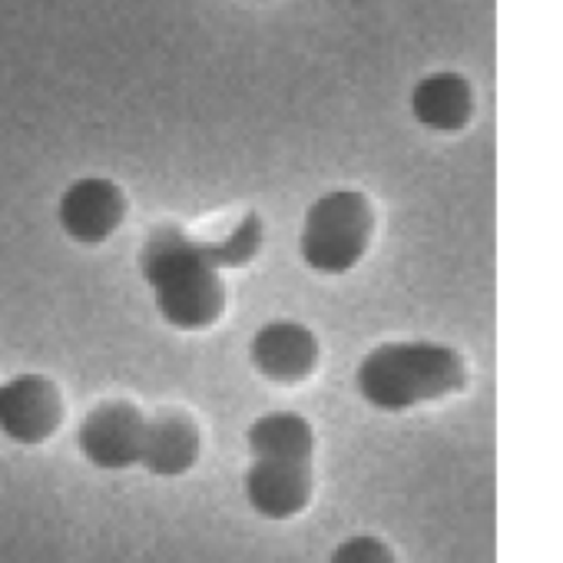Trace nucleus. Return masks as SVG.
<instances>
[{"mask_svg": "<svg viewBox=\"0 0 563 563\" xmlns=\"http://www.w3.org/2000/svg\"><path fill=\"white\" fill-rule=\"evenodd\" d=\"M199 461V434L189 418L183 415H159L146 418L140 464L156 477H179L192 471Z\"/></svg>", "mask_w": 563, "mask_h": 563, "instance_id": "9d476101", "label": "nucleus"}, {"mask_svg": "<svg viewBox=\"0 0 563 563\" xmlns=\"http://www.w3.org/2000/svg\"><path fill=\"white\" fill-rule=\"evenodd\" d=\"M249 355L262 378L278 385H299L319 365V339L312 329L292 319H278V322H265L255 332Z\"/></svg>", "mask_w": 563, "mask_h": 563, "instance_id": "0eeeda50", "label": "nucleus"}, {"mask_svg": "<svg viewBox=\"0 0 563 563\" xmlns=\"http://www.w3.org/2000/svg\"><path fill=\"white\" fill-rule=\"evenodd\" d=\"M474 87L457 70H434L411 90V113L431 133H461L474 120Z\"/></svg>", "mask_w": 563, "mask_h": 563, "instance_id": "1a4fd4ad", "label": "nucleus"}, {"mask_svg": "<svg viewBox=\"0 0 563 563\" xmlns=\"http://www.w3.org/2000/svg\"><path fill=\"white\" fill-rule=\"evenodd\" d=\"M262 249V219L255 212H249L222 242H209V258L216 262V268H239L245 262H252Z\"/></svg>", "mask_w": 563, "mask_h": 563, "instance_id": "f8f14e48", "label": "nucleus"}, {"mask_svg": "<svg viewBox=\"0 0 563 563\" xmlns=\"http://www.w3.org/2000/svg\"><path fill=\"white\" fill-rule=\"evenodd\" d=\"M355 385L372 408L398 415L461 391L467 365L441 342H388L362 358Z\"/></svg>", "mask_w": 563, "mask_h": 563, "instance_id": "f03ea898", "label": "nucleus"}, {"mask_svg": "<svg viewBox=\"0 0 563 563\" xmlns=\"http://www.w3.org/2000/svg\"><path fill=\"white\" fill-rule=\"evenodd\" d=\"M245 500L258 517L289 520L302 514L312 500V467L309 464H278L252 461L245 474Z\"/></svg>", "mask_w": 563, "mask_h": 563, "instance_id": "6e6552de", "label": "nucleus"}, {"mask_svg": "<svg viewBox=\"0 0 563 563\" xmlns=\"http://www.w3.org/2000/svg\"><path fill=\"white\" fill-rule=\"evenodd\" d=\"M140 268L153 289L159 316L173 329L202 332L222 316V272L209 258L206 242H196L176 225H163L146 239Z\"/></svg>", "mask_w": 563, "mask_h": 563, "instance_id": "f257e3e1", "label": "nucleus"}, {"mask_svg": "<svg viewBox=\"0 0 563 563\" xmlns=\"http://www.w3.org/2000/svg\"><path fill=\"white\" fill-rule=\"evenodd\" d=\"M249 451L255 461H278V464H309L316 454V431L302 415L272 411L252 421L245 431Z\"/></svg>", "mask_w": 563, "mask_h": 563, "instance_id": "9b49d317", "label": "nucleus"}, {"mask_svg": "<svg viewBox=\"0 0 563 563\" xmlns=\"http://www.w3.org/2000/svg\"><path fill=\"white\" fill-rule=\"evenodd\" d=\"M329 563H398L391 547L375 533H355L342 540Z\"/></svg>", "mask_w": 563, "mask_h": 563, "instance_id": "ddd939ff", "label": "nucleus"}, {"mask_svg": "<svg viewBox=\"0 0 563 563\" xmlns=\"http://www.w3.org/2000/svg\"><path fill=\"white\" fill-rule=\"evenodd\" d=\"M375 232V209L358 189H332L312 202L302 222V258L319 275L352 272Z\"/></svg>", "mask_w": 563, "mask_h": 563, "instance_id": "7ed1b4c3", "label": "nucleus"}, {"mask_svg": "<svg viewBox=\"0 0 563 563\" xmlns=\"http://www.w3.org/2000/svg\"><path fill=\"white\" fill-rule=\"evenodd\" d=\"M64 418L60 391L41 375H21L0 385V431L18 444H44Z\"/></svg>", "mask_w": 563, "mask_h": 563, "instance_id": "39448f33", "label": "nucleus"}, {"mask_svg": "<svg viewBox=\"0 0 563 563\" xmlns=\"http://www.w3.org/2000/svg\"><path fill=\"white\" fill-rule=\"evenodd\" d=\"M60 225L84 245L107 242L126 219V196L107 176H84L60 196Z\"/></svg>", "mask_w": 563, "mask_h": 563, "instance_id": "423d86ee", "label": "nucleus"}, {"mask_svg": "<svg viewBox=\"0 0 563 563\" xmlns=\"http://www.w3.org/2000/svg\"><path fill=\"white\" fill-rule=\"evenodd\" d=\"M143 434H146V415L133 401H103L84 418L77 431V444L93 467L126 471L140 464Z\"/></svg>", "mask_w": 563, "mask_h": 563, "instance_id": "20e7f679", "label": "nucleus"}]
</instances>
